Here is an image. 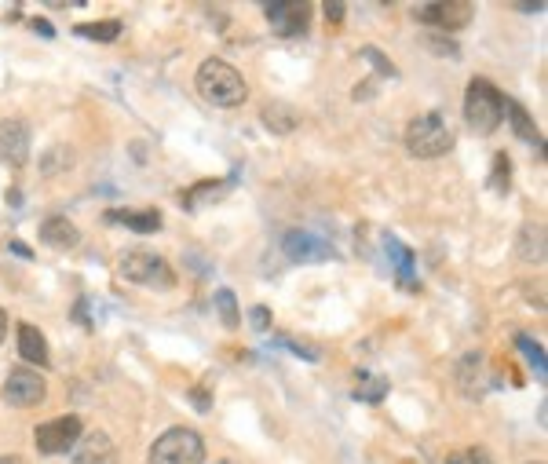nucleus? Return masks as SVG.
Instances as JSON below:
<instances>
[{"mask_svg":"<svg viewBox=\"0 0 548 464\" xmlns=\"http://www.w3.org/2000/svg\"><path fill=\"white\" fill-rule=\"evenodd\" d=\"M70 464H117V446L106 432H85Z\"/></svg>","mask_w":548,"mask_h":464,"instance_id":"nucleus-12","label":"nucleus"},{"mask_svg":"<svg viewBox=\"0 0 548 464\" xmlns=\"http://www.w3.org/2000/svg\"><path fill=\"white\" fill-rule=\"evenodd\" d=\"M384 249H388L391 264H395V271H399V282L406 285V289H417V285H413V253L410 249H406L395 234H384Z\"/></svg>","mask_w":548,"mask_h":464,"instance_id":"nucleus-18","label":"nucleus"},{"mask_svg":"<svg viewBox=\"0 0 548 464\" xmlns=\"http://www.w3.org/2000/svg\"><path fill=\"white\" fill-rule=\"evenodd\" d=\"M103 220H106V223H125L128 231H139V234H154V231H161V212H158V209H143V212L121 209V212H106Z\"/></svg>","mask_w":548,"mask_h":464,"instance_id":"nucleus-15","label":"nucleus"},{"mask_svg":"<svg viewBox=\"0 0 548 464\" xmlns=\"http://www.w3.org/2000/svg\"><path fill=\"white\" fill-rule=\"evenodd\" d=\"M519 351L530 359V366H534V373H538L541 380H545V370H548V362H545V351H541V344L534 337H527V333H519Z\"/></svg>","mask_w":548,"mask_h":464,"instance_id":"nucleus-23","label":"nucleus"},{"mask_svg":"<svg viewBox=\"0 0 548 464\" xmlns=\"http://www.w3.org/2000/svg\"><path fill=\"white\" fill-rule=\"evenodd\" d=\"M285 256L289 260H296V264H322V260H329L333 256V245L322 242L318 234L311 231H293L285 234Z\"/></svg>","mask_w":548,"mask_h":464,"instance_id":"nucleus-11","label":"nucleus"},{"mask_svg":"<svg viewBox=\"0 0 548 464\" xmlns=\"http://www.w3.org/2000/svg\"><path fill=\"white\" fill-rule=\"evenodd\" d=\"M413 19L424 22V26H435V30H461L464 22L472 19V8L468 4H421V8H413Z\"/></svg>","mask_w":548,"mask_h":464,"instance_id":"nucleus-10","label":"nucleus"},{"mask_svg":"<svg viewBox=\"0 0 548 464\" xmlns=\"http://www.w3.org/2000/svg\"><path fill=\"white\" fill-rule=\"evenodd\" d=\"M81 435H85V424H81V417L66 413V417H55V421L41 424V428L33 432V446H37V454L55 457V454L74 450V446L81 443Z\"/></svg>","mask_w":548,"mask_h":464,"instance_id":"nucleus-6","label":"nucleus"},{"mask_svg":"<svg viewBox=\"0 0 548 464\" xmlns=\"http://www.w3.org/2000/svg\"><path fill=\"white\" fill-rule=\"evenodd\" d=\"M516 253L519 260H527V264H545V227H541V223H527V227L519 231Z\"/></svg>","mask_w":548,"mask_h":464,"instance_id":"nucleus-16","label":"nucleus"},{"mask_svg":"<svg viewBox=\"0 0 548 464\" xmlns=\"http://www.w3.org/2000/svg\"><path fill=\"white\" fill-rule=\"evenodd\" d=\"M508 180H512V161H508V154H497L494 158V180H490V187L508 190Z\"/></svg>","mask_w":548,"mask_h":464,"instance_id":"nucleus-25","label":"nucleus"},{"mask_svg":"<svg viewBox=\"0 0 548 464\" xmlns=\"http://www.w3.org/2000/svg\"><path fill=\"white\" fill-rule=\"evenodd\" d=\"M212 304H216V311H220V322L227 329H238V326H242V311H238V300H234L231 289H216Z\"/></svg>","mask_w":548,"mask_h":464,"instance_id":"nucleus-21","label":"nucleus"},{"mask_svg":"<svg viewBox=\"0 0 548 464\" xmlns=\"http://www.w3.org/2000/svg\"><path fill=\"white\" fill-rule=\"evenodd\" d=\"M194 406H198L201 413L209 410V395H205V391H201V388H194Z\"/></svg>","mask_w":548,"mask_h":464,"instance_id":"nucleus-32","label":"nucleus"},{"mask_svg":"<svg viewBox=\"0 0 548 464\" xmlns=\"http://www.w3.org/2000/svg\"><path fill=\"white\" fill-rule=\"evenodd\" d=\"M388 395V380L377 377V373H359V380H355V399L359 402H380Z\"/></svg>","mask_w":548,"mask_h":464,"instance_id":"nucleus-20","label":"nucleus"},{"mask_svg":"<svg viewBox=\"0 0 548 464\" xmlns=\"http://www.w3.org/2000/svg\"><path fill=\"white\" fill-rule=\"evenodd\" d=\"M435 48V55H457V44L454 41H443V37H432V41H428Z\"/></svg>","mask_w":548,"mask_h":464,"instance_id":"nucleus-30","label":"nucleus"},{"mask_svg":"<svg viewBox=\"0 0 548 464\" xmlns=\"http://www.w3.org/2000/svg\"><path fill=\"white\" fill-rule=\"evenodd\" d=\"M501 99H505V95L497 92L490 81L475 77L472 85H468V92H464V121H468V128H472V132H479V136H490V132H497L501 117H505V110H501Z\"/></svg>","mask_w":548,"mask_h":464,"instance_id":"nucleus-3","label":"nucleus"},{"mask_svg":"<svg viewBox=\"0 0 548 464\" xmlns=\"http://www.w3.org/2000/svg\"><path fill=\"white\" fill-rule=\"evenodd\" d=\"M289 344V351L293 355H300V359H307V362H318L322 355H318V348H307V344H300V340H285Z\"/></svg>","mask_w":548,"mask_h":464,"instance_id":"nucleus-29","label":"nucleus"},{"mask_svg":"<svg viewBox=\"0 0 548 464\" xmlns=\"http://www.w3.org/2000/svg\"><path fill=\"white\" fill-rule=\"evenodd\" d=\"M450 464H494L486 450H468V454H457Z\"/></svg>","mask_w":548,"mask_h":464,"instance_id":"nucleus-28","label":"nucleus"},{"mask_svg":"<svg viewBox=\"0 0 548 464\" xmlns=\"http://www.w3.org/2000/svg\"><path fill=\"white\" fill-rule=\"evenodd\" d=\"M41 242L52 245V249H59V253H66V249H77V242H81V231H77V227L66 220V216H52V220L41 223Z\"/></svg>","mask_w":548,"mask_h":464,"instance_id":"nucleus-13","label":"nucleus"},{"mask_svg":"<svg viewBox=\"0 0 548 464\" xmlns=\"http://www.w3.org/2000/svg\"><path fill=\"white\" fill-rule=\"evenodd\" d=\"M194 85H198L201 99L212 106H242L245 95H249L245 77L238 74L231 63H223V59H205V63L198 66Z\"/></svg>","mask_w":548,"mask_h":464,"instance_id":"nucleus-1","label":"nucleus"},{"mask_svg":"<svg viewBox=\"0 0 548 464\" xmlns=\"http://www.w3.org/2000/svg\"><path fill=\"white\" fill-rule=\"evenodd\" d=\"M70 161H74V154H70V150L55 147V150H48V154L41 158V169H44V176H55V172H63Z\"/></svg>","mask_w":548,"mask_h":464,"instance_id":"nucleus-24","label":"nucleus"},{"mask_svg":"<svg viewBox=\"0 0 548 464\" xmlns=\"http://www.w3.org/2000/svg\"><path fill=\"white\" fill-rule=\"evenodd\" d=\"M260 121L271 128L274 136H289V132H296V125H300V114H296L289 103H267Z\"/></svg>","mask_w":548,"mask_h":464,"instance_id":"nucleus-17","label":"nucleus"},{"mask_svg":"<svg viewBox=\"0 0 548 464\" xmlns=\"http://www.w3.org/2000/svg\"><path fill=\"white\" fill-rule=\"evenodd\" d=\"M362 59L377 66V74H384V77H399V70H395V66H391L388 59L380 55V48H373V44H366V48H362Z\"/></svg>","mask_w":548,"mask_h":464,"instance_id":"nucleus-26","label":"nucleus"},{"mask_svg":"<svg viewBox=\"0 0 548 464\" xmlns=\"http://www.w3.org/2000/svg\"><path fill=\"white\" fill-rule=\"evenodd\" d=\"M501 110H505V117L512 121V128H516V136L523 139V143H541L538 128H534L530 114L516 103V99H501Z\"/></svg>","mask_w":548,"mask_h":464,"instance_id":"nucleus-19","label":"nucleus"},{"mask_svg":"<svg viewBox=\"0 0 548 464\" xmlns=\"http://www.w3.org/2000/svg\"><path fill=\"white\" fill-rule=\"evenodd\" d=\"M0 464H22V457H0Z\"/></svg>","mask_w":548,"mask_h":464,"instance_id":"nucleus-37","label":"nucleus"},{"mask_svg":"<svg viewBox=\"0 0 548 464\" xmlns=\"http://www.w3.org/2000/svg\"><path fill=\"white\" fill-rule=\"evenodd\" d=\"M216 464H234V461H216Z\"/></svg>","mask_w":548,"mask_h":464,"instance_id":"nucleus-38","label":"nucleus"},{"mask_svg":"<svg viewBox=\"0 0 548 464\" xmlns=\"http://www.w3.org/2000/svg\"><path fill=\"white\" fill-rule=\"evenodd\" d=\"M44 395H48V384L37 370L30 366H15L4 380V402L15 406V410H30V406H41Z\"/></svg>","mask_w":548,"mask_h":464,"instance_id":"nucleus-7","label":"nucleus"},{"mask_svg":"<svg viewBox=\"0 0 548 464\" xmlns=\"http://www.w3.org/2000/svg\"><path fill=\"white\" fill-rule=\"evenodd\" d=\"M150 464H205V443L194 428H169L150 446Z\"/></svg>","mask_w":548,"mask_h":464,"instance_id":"nucleus-5","label":"nucleus"},{"mask_svg":"<svg viewBox=\"0 0 548 464\" xmlns=\"http://www.w3.org/2000/svg\"><path fill=\"white\" fill-rule=\"evenodd\" d=\"M344 11H348V8H344V4H326V19L340 22V19H344Z\"/></svg>","mask_w":548,"mask_h":464,"instance_id":"nucleus-31","label":"nucleus"},{"mask_svg":"<svg viewBox=\"0 0 548 464\" xmlns=\"http://www.w3.org/2000/svg\"><path fill=\"white\" fill-rule=\"evenodd\" d=\"M11 253L22 256V260H30V249H26V245H22V242H11Z\"/></svg>","mask_w":548,"mask_h":464,"instance_id":"nucleus-35","label":"nucleus"},{"mask_svg":"<svg viewBox=\"0 0 548 464\" xmlns=\"http://www.w3.org/2000/svg\"><path fill=\"white\" fill-rule=\"evenodd\" d=\"M519 11H527V15H538V11H545V0H534V4H516Z\"/></svg>","mask_w":548,"mask_h":464,"instance_id":"nucleus-33","label":"nucleus"},{"mask_svg":"<svg viewBox=\"0 0 548 464\" xmlns=\"http://www.w3.org/2000/svg\"><path fill=\"white\" fill-rule=\"evenodd\" d=\"M30 158V128L26 121L19 117H8V121H0V161H8V165H26Z\"/></svg>","mask_w":548,"mask_h":464,"instance_id":"nucleus-9","label":"nucleus"},{"mask_svg":"<svg viewBox=\"0 0 548 464\" xmlns=\"http://www.w3.org/2000/svg\"><path fill=\"white\" fill-rule=\"evenodd\" d=\"M77 37H88V41H117V37H121V22L103 19V22H92V26H77Z\"/></svg>","mask_w":548,"mask_h":464,"instance_id":"nucleus-22","label":"nucleus"},{"mask_svg":"<svg viewBox=\"0 0 548 464\" xmlns=\"http://www.w3.org/2000/svg\"><path fill=\"white\" fill-rule=\"evenodd\" d=\"M121 278L132 285H147V289H172L176 275H172L169 260L161 253H150V249H136V253H125L121 260Z\"/></svg>","mask_w":548,"mask_h":464,"instance_id":"nucleus-4","label":"nucleus"},{"mask_svg":"<svg viewBox=\"0 0 548 464\" xmlns=\"http://www.w3.org/2000/svg\"><path fill=\"white\" fill-rule=\"evenodd\" d=\"M264 15L278 37H300V33H307V4L274 0V4H264Z\"/></svg>","mask_w":548,"mask_h":464,"instance_id":"nucleus-8","label":"nucleus"},{"mask_svg":"<svg viewBox=\"0 0 548 464\" xmlns=\"http://www.w3.org/2000/svg\"><path fill=\"white\" fill-rule=\"evenodd\" d=\"M530 464H541V461H530Z\"/></svg>","mask_w":548,"mask_h":464,"instance_id":"nucleus-39","label":"nucleus"},{"mask_svg":"<svg viewBox=\"0 0 548 464\" xmlns=\"http://www.w3.org/2000/svg\"><path fill=\"white\" fill-rule=\"evenodd\" d=\"M4 333H8V315L0 311V340H4Z\"/></svg>","mask_w":548,"mask_h":464,"instance_id":"nucleus-36","label":"nucleus"},{"mask_svg":"<svg viewBox=\"0 0 548 464\" xmlns=\"http://www.w3.org/2000/svg\"><path fill=\"white\" fill-rule=\"evenodd\" d=\"M406 150H410L413 158H443L454 150V128L446 121L439 110H428V114L413 117L410 125H406Z\"/></svg>","mask_w":548,"mask_h":464,"instance_id":"nucleus-2","label":"nucleus"},{"mask_svg":"<svg viewBox=\"0 0 548 464\" xmlns=\"http://www.w3.org/2000/svg\"><path fill=\"white\" fill-rule=\"evenodd\" d=\"M249 326H253L256 333H267V329H271V311H267L264 304H256L253 311H249Z\"/></svg>","mask_w":548,"mask_h":464,"instance_id":"nucleus-27","label":"nucleus"},{"mask_svg":"<svg viewBox=\"0 0 548 464\" xmlns=\"http://www.w3.org/2000/svg\"><path fill=\"white\" fill-rule=\"evenodd\" d=\"M19 355L30 362V370H44L48 366V344H44V333L22 322L19 326Z\"/></svg>","mask_w":548,"mask_h":464,"instance_id":"nucleus-14","label":"nucleus"},{"mask_svg":"<svg viewBox=\"0 0 548 464\" xmlns=\"http://www.w3.org/2000/svg\"><path fill=\"white\" fill-rule=\"evenodd\" d=\"M30 26H33V30H37V33H41V37H52V26H48V22H44V19H33Z\"/></svg>","mask_w":548,"mask_h":464,"instance_id":"nucleus-34","label":"nucleus"}]
</instances>
